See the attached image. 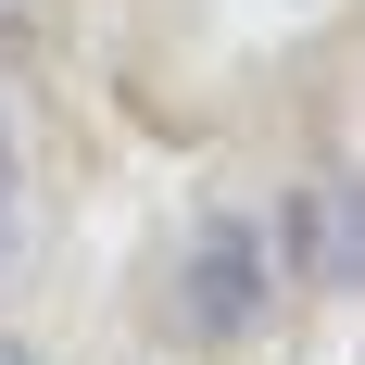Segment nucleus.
<instances>
[{"label":"nucleus","mask_w":365,"mask_h":365,"mask_svg":"<svg viewBox=\"0 0 365 365\" xmlns=\"http://www.w3.org/2000/svg\"><path fill=\"white\" fill-rule=\"evenodd\" d=\"M277 328V264L252 215H202L177 240V340L189 353H252Z\"/></svg>","instance_id":"nucleus-1"},{"label":"nucleus","mask_w":365,"mask_h":365,"mask_svg":"<svg viewBox=\"0 0 365 365\" xmlns=\"http://www.w3.org/2000/svg\"><path fill=\"white\" fill-rule=\"evenodd\" d=\"M264 227V264H277V290H340L353 277V215H340V189H277V215Z\"/></svg>","instance_id":"nucleus-2"},{"label":"nucleus","mask_w":365,"mask_h":365,"mask_svg":"<svg viewBox=\"0 0 365 365\" xmlns=\"http://www.w3.org/2000/svg\"><path fill=\"white\" fill-rule=\"evenodd\" d=\"M26 252V189H0V264Z\"/></svg>","instance_id":"nucleus-3"},{"label":"nucleus","mask_w":365,"mask_h":365,"mask_svg":"<svg viewBox=\"0 0 365 365\" xmlns=\"http://www.w3.org/2000/svg\"><path fill=\"white\" fill-rule=\"evenodd\" d=\"M0 189H26V151H13V113H0Z\"/></svg>","instance_id":"nucleus-4"},{"label":"nucleus","mask_w":365,"mask_h":365,"mask_svg":"<svg viewBox=\"0 0 365 365\" xmlns=\"http://www.w3.org/2000/svg\"><path fill=\"white\" fill-rule=\"evenodd\" d=\"M0 365H38V353H26V340H13V328H0Z\"/></svg>","instance_id":"nucleus-5"}]
</instances>
